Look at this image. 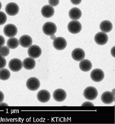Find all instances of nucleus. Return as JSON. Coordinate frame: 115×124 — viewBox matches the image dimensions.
<instances>
[{"mask_svg": "<svg viewBox=\"0 0 115 124\" xmlns=\"http://www.w3.org/2000/svg\"><path fill=\"white\" fill-rule=\"evenodd\" d=\"M55 11L53 7L50 5L44 6L41 9V14L45 18H50L54 14Z\"/></svg>", "mask_w": 115, "mask_h": 124, "instance_id": "obj_16", "label": "nucleus"}, {"mask_svg": "<svg viewBox=\"0 0 115 124\" xmlns=\"http://www.w3.org/2000/svg\"><path fill=\"white\" fill-rule=\"evenodd\" d=\"M19 40L16 38L12 37L8 40L7 46L10 49H15L19 46Z\"/></svg>", "mask_w": 115, "mask_h": 124, "instance_id": "obj_22", "label": "nucleus"}, {"mask_svg": "<svg viewBox=\"0 0 115 124\" xmlns=\"http://www.w3.org/2000/svg\"><path fill=\"white\" fill-rule=\"evenodd\" d=\"M6 65V60L4 57L0 55V70L4 68Z\"/></svg>", "mask_w": 115, "mask_h": 124, "instance_id": "obj_26", "label": "nucleus"}, {"mask_svg": "<svg viewBox=\"0 0 115 124\" xmlns=\"http://www.w3.org/2000/svg\"><path fill=\"white\" fill-rule=\"evenodd\" d=\"M32 39L28 35H23L20 37L19 40L20 45L23 47H29L32 44Z\"/></svg>", "mask_w": 115, "mask_h": 124, "instance_id": "obj_17", "label": "nucleus"}, {"mask_svg": "<svg viewBox=\"0 0 115 124\" xmlns=\"http://www.w3.org/2000/svg\"><path fill=\"white\" fill-rule=\"evenodd\" d=\"M69 16L73 20H77L82 16V12L79 8H74L69 11Z\"/></svg>", "mask_w": 115, "mask_h": 124, "instance_id": "obj_19", "label": "nucleus"}, {"mask_svg": "<svg viewBox=\"0 0 115 124\" xmlns=\"http://www.w3.org/2000/svg\"><path fill=\"white\" fill-rule=\"evenodd\" d=\"M28 54L29 57L33 58H37L39 57L42 54L41 48L37 45H31L29 47L28 50Z\"/></svg>", "mask_w": 115, "mask_h": 124, "instance_id": "obj_10", "label": "nucleus"}, {"mask_svg": "<svg viewBox=\"0 0 115 124\" xmlns=\"http://www.w3.org/2000/svg\"><path fill=\"white\" fill-rule=\"evenodd\" d=\"M70 2L74 5H79L81 3L82 0H70Z\"/></svg>", "mask_w": 115, "mask_h": 124, "instance_id": "obj_29", "label": "nucleus"}, {"mask_svg": "<svg viewBox=\"0 0 115 124\" xmlns=\"http://www.w3.org/2000/svg\"><path fill=\"white\" fill-rule=\"evenodd\" d=\"M4 99V95L3 94V93L0 91V103H1L3 101Z\"/></svg>", "mask_w": 115, "mask_h": 124, "instance_id": "obj_31", "label": "nucleus"}, {"mask_svg": "<svg viewBox=\"0 0 115 124\" xmlns=\"http://www.w3.org/2000/svg\"><path fill=\"white\" fill-rule=\"evenodd\" d=\"M50 93L46 90H41L37 94V99L41 103H46L50 100Z\"/></svg>", "mask_w": 115, "mask_h": 124, "instance_id": "obj_15", "label": "nucleus"}, {"mask_svg": "<svg viewBox=\"0 0 115 124\" xmlns=\"http://www.w3.org/2000/svg\"><path fill=\"white\" fill-rule=\"evenodd\" d=\"M43 32L47 36L54 35L57 31V27L55 23L52 22H47L44 24L42 27Z\"/></svg>", "mask_w": 115, "mask_h": 124, "instance_id": "obj_2", "label": "nucleus"}, {"mask_svg": "<svg viewBox=\"0 0 115 124\" xmlns=\"http://www.w3.org/2000/svg\"><path fill=\"white\" fill-rule=\"evenodd\" d=\"M53 98L56 101L61 102L64 101L67 97L66 91L62 89H58L55 90L53 94Z\"/></svg>", "mask_w": 115, "mask_h": 124, "instance_id": "obj_12", "label": "nucleus"}, {"mask_svg": "<svg viewBox=\"0 0 115 124\" xmlns=\"http://www.w3.org/2000/svg\"><path fill=\"white\" fill-rule=\"evenodd\" d=\"M2 7V3H1V2H0V9H1Z\"/></svg>", "mask_w": 115, "mask_h": 124, "instance_id": "obj_34", "label": "nucleus"}, {"mask_svg": "<svg viewBox=\"0 0 115 124\" xmlns=\"http://www.w3.org/2000/svg\"><path fill=\"white\" fill-rule=\"evenodd\" d=\"M90 76L93 81L99 82L103 80L104 77H105V75L102 70L99 68H96L92 71L90 74Z\"/></svg>", "mask_w": 115, "mask_h": 124, "instance_id": "obj_7", "label": "nucleus"}, {"mask_svg": "<svg viewBox=\"0 0 115 124\" xmlns=\"http://www.w3.org/2000/svg\"><path fill=\"white\" fill-rule=\"evenodd\" d=\"M18 29L15 25L13 24H8L4 27L3 32L5 35L9 38L14 37L17 33Z\"/></svg>", "mask_w": 115, "mask_h": 124, "instance_id": "obj_6", "label": "nucleus"}, {"mask_svg": "<svg viewBox=\"0 0 115 124\" xmlns=\"http://www.w3.org/2000/svg\"><path fill=\"white\" fill-rule=\"evenodd\" d=\"M5 43V40L4 38L2 36L0 35V47L4 46Z\"/></svg>", "mask_w": 115, "mask_h": 124, "instance_id": "obj_28", "label": "nucleus"}, {"mask_svg": "<svg viewBox=\"0 0 115 124\" xmlns=\"http://www.w3.org/2000/svg\"><path fill=\"white\" fill-rule=\"evenodd\" d=\"M10 77V71L6 68H2L0 70V79L2 80H7Z\"/></svg>", "mask_w": 115, "mask_h": 124, "instance_id": "obj_23", "label": "nucleus"}, {"mask_svg": "<svg viewBox=\"0 0 115 124\" xmlns=\"http://www.w3.org/2000/svg\"><path fill=\"white\" fill-rule=\"evenodd\" d=\"M71 56L76 61H81L84 58L85 53L84 50L80 48H76L72 51Z\"/></svg>", "mask_w": 115, "mask_h": 124, "instance_id": "obj_14", "label": "nucleus"}, {"mask_svg": "<svg viewBox=\"0 0 115 124\" xmlns=\"http://www.w3.org/2000/svg\"><path fill=\"white\" fill-rule=\"evenodd\" d=\"M48 3L52 7L57 6L60 3V0H48Z\"/></svg>", "mask_w": 115, "mask_h": 124, "instance_id": "obj_27", "label": "nucleus"}, {"mask_svg": "<svg viewBox=\"0 0 115 124\" xmlns=\"http://www.w3.org/2000/svg\"><path fill=\"white\" fill-rule=\"evenodd\" d=\"M95 42L100 46L105 45L108 40V37L107 34L103 32H100L96 33L94 37Z\"/></svg>", "mask_w": 115, "mask_h": 124, "instance_id": "obj_11", "label": "nucleus"}, {"mask_svg": "<svg viewBox=\"0 0 115 124\" xmlns=\"http://www.w3.org/2000/svg\"><path fill=\"white\" fill-rule=\"evenodd\" d=\"M36 65V63L35 60L34 58L30 57L25 58L23 62V67L27 70H33L35 67Z\"/></svg>", "mask_w": 115, "mask_h": 124, "instance_id": "obj_18", "label": "nucleus"}, {"mask_svg": "<svg viewBox=\"0 0 115 124\" xmlns=\"http://www.w3.org/2000/svg\"><path fill=\"white\" fill-rule=\"evenodd\" d=\"M8 66L10 70L13 71H19L22 70L23 67V62L18 58H13L9 61Z\"/></svg>", "mask_w": 115, "mask_h": 124, "instance_id": "obj_5", "label": "nucleus"}, {"mask_svg": "<svg viewBox=\"0 0 115 124\" xmlns=\"http://www.w3.org/2000/svg\"><path fill=\"white\" fill-rule=\"evenodd\" d=\"M55 38H56V36H55V34L51 36V39H52V40H54L55 39Z\"/></svg>", "mask_w": 115, "mask_h": 124, "instance_id": "obj_33", "label": "nucleus"}, {"mask_svg": "<svg viewBox=\"0 0 115 124\" xmlns=\"http://www.w3.org/2000/svg\"><path fill=\"white\" fill-rule=\"evenodd\" d=\"M92 64L90 61L88 60H82L79 64V68L82 71L87 72L92 69Z\"/></svg>", "mask_w": 115, "mask_h": 124, "instance_id": "obj_21", "label": "nucleus"}, {"mask_svg": "<svg viewBox=\"0 0 115 124\" xmlns=\"http://www.w3.org/2000/svg\"><path fill=\"white\" fill-rule=\"evenodd\" d=\"M53 46L55 49L57 50H62L65 49L67 46V41L62 37H56L53 40Z\"/></svg>", "mask_w": 115, "mask_h": 124, "instance_id": "obj_9", "label": "nucleus"}, {"mask_svg": "<svg viewBox=\"0 0 115 124\" xmlns=\"http://www.w3.org/2000/svg\"><path fill=\"white\" fill-rule=\"evenodd\" d=\"M26 86L31 91H36L40 87V82L39 79L36 77H31L27 80Z\"/></svg>", "mask_w": 115, "mask_h": 124, "instance_id": "obj_4", "label": "nucleus"}, {"mask_svg": "<svg viewBox=\"0 0 115 124\" xmlns=\"http://www.w3.org/2000/svg\"><path fill=\"white\" fill-rule=\"evenodd\" d=\"M67 28L70 33L77 34L81 31L82 25L81 23L77 20H72L69 23Z\"/></svg>", "mask_w": 115, "mask_h": 124, "instance_id": "obj_3", "label": "nucleus"}, {"mask_svg": "<svg viewBox=\"0 0 115 124\" xmlns=\"http://www.w3.org/2000/svg\"><path fill=\"white\" fill-rule=\"evenodd\" d=\"M8 106V105L6 103H3V102H2L1 103H0V106Z\"/></svg>", "mask_w": 115, "mask_h": 124, "instance_id": "obj_32", "label": "nucleus"}, {"mask_svg": "<svg viewBox=\"0 0 115 124\" xmlns=\"http://www.w3.org/2000/svg\"><path fill=\"white\" fill-rule=\"evenodd\" d=\"M81 106H94V105L92 103L90 102H85L84 103H83Z\"/></svg>", "mask_w": 115, "mask_h": 124, "instance_id": "obj_30", "label": "nucleus"}, {"mask_svg": "<svg viewBox=\"0 0 115 124\" xmlns=\"http://www.w3.org/2000/svg\"><path fill=\"white\" fill-rule=\"evenodd\" d=\"M19 6L15 3H9L5 7V12L9 16H15L19 13Z\"/></svg>", "mask_w": 115, "mask_h": 124, "instance_id": "obj_8", "label": "nucleus"}, {"mask_svg": "<svg viewBox=\"0 0 115 124\" xmlns=\"http://www.w3.org/2000/svg\"><path fill=\"white\" fill-rule=\"evenodd\" d=\"M83 95L84 98L88 100L92 101L97 98L98 95V91L95 88L90 86L85 89L83 92Z\"/></svg>", "mask_w": 115, "mask_h": 124, "instance_id": "obj_1", "label": "nucleus"}, {"mask_svg": "<svg viewBox=\"0 0 115 124\" xmlns=\"http://www.w3.org/2000/svg\"><path fill=\"white\" fill-rule=\"evenodd\" d=\"M100 28L103 32H109L113 29V24L109 20H104L100 23Z\"/></svg>", "mask_w": 115, "mask_h": 124, "instance_id": "obj_20", "label": "nucleus"}, {"mask_svg": "<svg viewBox=\"0 0 115 124\" xmlns=\"http://www.w3.org/2000/svg\"><path fill=\"white\" fill-rule=\"evenodd\" d=\"M7 21V16L5 13L0 11V25H3Z\"/></svg>", "mask_w": 115, "mask_h": 124, "instance_id": "obj_25", "label": "nucleus"}, {"mask_svg": "<svg viewBox=\"0 0 115 124\" xmlns=\"http://www.w3.org/2000/svg\"><path fill=\"white\" fill-rule=\"evenodd\" d=\"M101 100L105 104H110L115 101V94L109 91L104 92L101 96Z\"/></svg>", "mask_w": 115, "mask_h": 124, "instance_id": "obj_13", "label": "nucleus"}, {"mask_svg": "<svg viewBox=\"0 0 115 124\" xmlns=\"http://www.w3.org/2000/svg\"><path fill=\"white\" fill-rule=\"evenodd\" d=\"M10 53L9 48L8 46H2L0 47V55L3 57L8 56Z\"/></svg>", "mask_w": 115, "mask_h": 124, "instance_id": "obj_24", "label": "nucleus"}]
</instances>
